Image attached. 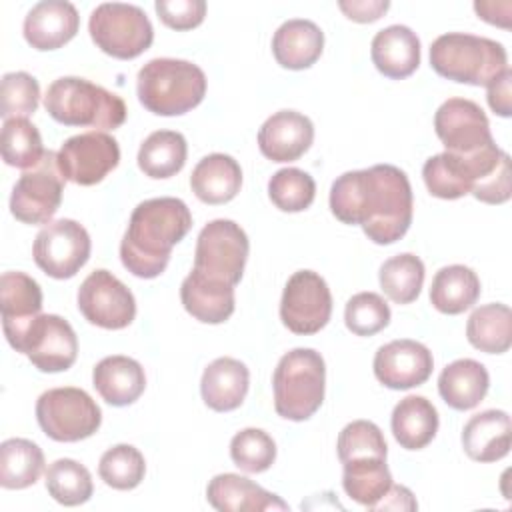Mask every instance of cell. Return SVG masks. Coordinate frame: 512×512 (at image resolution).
Listing matches in <instances>:
<instances>
[{"instance_id": "cell-34", "label": "cell", "mask_w": 512, "mask_h": 512, "mask_svg": "<svg viewBox=\"0 0 512 512\" xmlns=\"http://www.w3.org/2000/svg\"><path fill=\"white\" fill-rule=\"evenodd\" d=\"M468 342L486 354H504L512 344V312L506 304L492 302L476 308L466 324Z\"/></svg>"}, {"instance_id": "cell-9", "label": "cell", "mask_w": 512, "mask_h": 512, "mask_svg": "<svg viewBox=\"0 0 512 512\" xmlns=\"http://www.w3.org/2000/svg\"><path fill=\"white\" fill-rule=\"evenodd\" d=\"M6 340L40 372H64L78 356L76 332L58 314H38L26 326L6 334Z\"/></svg>"}, {"instance_id": "cell-25", "label": "cell", "mask_w": 512, "mask_h": 512, "mask_svg": "<svg viewBox=\"0 0 512 512\" xmlns=\"http://www.w3.org/2000/svg\"><path fill=\"white\" fill-rule=\"evenodd\" d=\"M370 56L380 74L392 80H402L420 64V40L408 26L392 24L376 32Z\"/></svg>"}, {"instance_id": "cell-8", "label": "cell", "mask_w": 512, "mask_h": 512, "mask_svg": "<svg viewBox=\"0 0 512 512\" xmlns=\"http://www.w3.org/2000/svg\"><path fill=\"white\" fill-rule=\"evenodd\" d=\"M36 420L48 438L56 442H78L90 438L100 428L102 412L88 392L64 386L40 394Z\"/></svg>"}, {"instance_id": "cell-37", "label": "cell", "mask_w": 512, "mask_h": 512, "mask_svg": "<svg viewBox=\"0 0 512 512\" xmlns=\"http://www.w3.org/2000/svg\"><path fill=\"white\" fill-rule=\"evenodd\" d=\"M0 150L4 162L20 170H30L38 166L46 154L42 146V136L28 118L4 120Z\"/></svg>"}, {"instance_id": "cell-16", "label": "cell", "mask_w": 512, "mask_h": 512, "mask_svg": "<svg viewBox=\"0 0 512 512\" xmlns=\"http://www.w3.org/2000/svg\"><path fill=\"white\" fill-rule=\"evenodd\" d=\"M78 310L94 326L122 330L136 316V300L112 272L94 270L78 288Z\"/></svg>"}, {"instance_id": "cell-48", "label": "cell", "mask_w": 512, "mask_h": 512, "mask_svg": "<svg viewBox=\"0 0 512 512\" xmlns=\"http://www.w3.org/2000/svg\"><path fill=\"white\" fill-rule=\"evenodd\" d=\"M512 70L506 68L496 80H492L486 88H488V104L494 110V114L508 118L512 114Z\"/></svg>"}, {"instance_id": "cell-13", "label": "cell", "mask_w": 512, "mask_h": 512, "mask_svg": "<svg viewBox=\"0 0 512 512\" xmlns=\"http://www.w3.org/2000/svg\"><path fill=\"white\" fill-rule=\"evenodd\" d=\"M92 250L90 236L82 224L70 218L48 222L34 240L32 256L36 266L56 280L76 276L88 262Z\"/></svg>"}, {"instance_id": "cell-30", "label": "cell", "mask_w": 512, "mask_h": 512, "mask_svg": "<svg viewBox=\"0 0 512 512\" xmlns=\"http://www.w3.org/2000/svg\"><path fill=\"white\" fill-rule=\"evenodd\" d=\"M390 426L402 448L422 450L438 432V412L428 398L412 394L394 406Z\"/></svg>"}, {"instance_id": "cell-19", "label": "cell", "mask_w": 512, "mask_h": 512, "mask_svg": "<svg viewBox=\"0 0 512 512\" xmlns=\"http://www.w3.org/2000/svg\"><path fill=\"white\" fill-rule=\"evenodd\" d=\"M314 140V124L296 110L272 114L258 130V148L272 162L298 160Z\"/></svg>"}, {"instance_id": "cell-20", "label": "cell", "mask_w": 512, "mask_h": 512, "mask_svg": "<svg viewBox=\"0 0 512 512\" xmlns=\"http://www.w3.org/2000/svg\"><path fill=\"white\" fill-rule=\"evenodd\" d=\"M80 28L74 4L66 0H42L24 18V38L34 50H56L68 44Z\"/></svg>"}, {"instance_id": "cell-18", "label": "cell", "mask_w": 512, "mask_h": 512, "mask_svg": "<svg viewBox=\"0 0 512 512\" xmlns=\"http://www.w3.org/2000/svg\"><path fill=\"white\" fill-rule=\"evenodd\" d=\"M434 368L432 352L416 340H392L374 356V376L392 390H408L424 384Z\"/></svg>"}, {"instance_id": "cell-23", "label": "cell", "mask_w": 512, "mask_h": 512, "mask_svg": "<svg viewBox=\"0 0 512 512\" xmlns=\"http://www.w3.org/2000/svg\"><path fill=\"white\" fill-rule=\"evenodd\" d=\"M248 386L250 372L246 364L236 358L222 356L204 368L200 394L204 404L214 412H232L244 402Z\"/></svg>"}, {"instance_id": "cell-39", "label": "cell", "mask_w": 512, "mask_h": 512, "mask_svg": "<svg viewBox=\"0 0 512 512\" xmlns=\"http://www.w3.org/2000/svg\"><path fill=\"white\" fill-rule=\"evenodd\" d=\"M46 490L62 506H78L94 492L88 468L72 458H60L46 470Z\"/></svg>"}, {"instance_id": "cell-35", "label": "cell", "mask_w": 512, "mask_h": 512, "mask_svg": "<svg viewBox=\"0 0 512 512\" xmlns=\"http://www.w3.org/2000/svg\"><path fill=\"white\" fill-rule=\"evenodd\" d=\"M344 492L358 504L374 508L392 486V474L386 466V458H356L342 464Z\"/></svg>"}, {"instance_id": "cell-22", "label": "cell", "mask_w": 512, "mask_h": 512, "mask_svg": "<svg viewBox=\"0 0 512 512\" xmlns=\"http://www.w3.org/2000/svg\"><path fill=\"white\" fill-rule=\"evenodd\" d=\"M184 310L204 324H222L234 312V286L192 270L180 286Z\"/></svg>"}, {"instance_id": "cell-45", "label": "cell", "mask_w": 512, "mask_h": 512, "mask_svg": "<svg viewBox=\"0 0 512 512\" xmlns=\"http://www.w3.org/2000/svg\"><path fill=\"white\" fill-rule=\"evenodd\" d=\"M40 100V86L28 72H8L0 82V116L28 118L36 112Z\"/></svg>"}, {"instance_id": "cell-38", "label": "cell", "mask_w": 512, "mask_h": 512, "mask_svg": "<svg viewBox=\"0 0 512 512\" xmlns=\"http://www.w3.org/2000/svg\"><path fill=\"white\" fill-rule=\"evenodd\" d=\"M380 288L396 304H410L424 284V264L416 254L404 252L388 258L378 272Z\"/></svg>"}, {"instance_id": "cell-4", "label": "cell", "mask_w": 512, "mask_h": 512, "mask_svg": "<svg viewBox=\"0 0 512 512\" xmlns=\"http://www.w3.org/2000/svg\"><path fill=\"white\" fill-rule=\"evenodd\" d=\"M44 108L64 126H88L98 130L120 128L128 112L118 94L78 76L54 80L46 90Z\"/></svg>"}, {"instance_id": "cell-33", "label": "cell", "mask_w": 512, "mask_h": 512, "mask_svg": "<svg viewBox=\"0 0 512 512\" xmlns=\"http://www.w3.org/2000/svg\"><path fill=\"white\" fill-rule=\"evenodd\" d=\"M188 156L186 138L176 130H156L152 132L138 150V168L148 178H170L178 174Z\"/></svg>"}, {"instance_id": "cell-51", "label": "cell", "mask_w": 512, "mask_h": 512, "mask_svg": "<svg viewBox=\"0 0 512 512\" xmlns=\"http://www.w3.org/2000/svg\"><path fill=\"white\" fill-rule=\"evenodd\" d=\"M504 2H474V10L478 14V18L490 22V24H496V26H502V28H510V14H500V6Z\"/></svg>"}, {"instance_id": "cell-14", "label": "cell", "mask_w": 512, "mask_h": 512, "mask_svg": "<svg viewBox=\"0 0 512 512\" xmlns=\"http://www.w3.org/2000/svg\"><path fill=\"white\" fill-rule=\"evenodd\" d=\"M332 314V294L326 280L312 270L294 272L282 292L280 320L294 334L320 332Z\"/></svg>"}, {"instance_id": "cell-10", "label": "cell", "mask_w": 512, "mask_h": 512, "mask_svg": "<svg viewBox=\"0 0 512 512\" xmlns=\"http://www.w3.org/2000/svg\"><path fill=\"white\" fill-rule=\"evenodd\" d=\"M248 250V236L240 224L226 218L212 220L198 234L192 270L236 286L244 274Z\"/></svg>"}, {"instance_id": "cell-40", "label": "cell", "mask_w": 512, "mask_h": 512, "mask_svg": "<svg viewBox=\"0 0 512 512\" xmlns=\"http://www.w3.org/2000/svg\"><path fill=\"white\" fill-rule=\"evenodd\" d=\"M98 474L114 490H132L144 480L146 462L132 444H116L102 454Z\"/></svg>"}, {"instance_id": "cell-43", "label": "cell", "mask_w": 512, "mask_h": 512, "mask_svg": "<svg viewBox=\"0 0 512 512\" xmlns=\"http://www.w3.org/2000/svg\"><path fill=\"white\" fill-rule=\"evenodd\" d=\"M344 322L356 336H374L390 324V306L376 292H358L346 302Z\"/></svg>"}, {"instance_id": "cell-7", "label": "cell", "mask_w": 512, "mask_h": 512, "mask_svg": "<svg viewBox=\"0 0 512 512\" xmlns=\"http://www.w3.org/2000/svg\"><path fill=\"white\" fill-rule=\"evenodd\" d=\"M92 42L108 56L132 60L150 48L154 28L140 6L124 2L98 4L88 20Z\"/></svg>"}, {"instance_id": "cell-49", "label": "cell", "mask_w": 512, "mask_h": 512, "mask_svg": "<svg viewBox=\"0 0 512 512\" xmlns=\"http://www.w3.org/2000/svg\"><path fill=\"white\" fill-rule=\"evenodd\" d=\"M338 8L346 14V18L354 20V22H374L380 16H384V12L390 8L388 0H340Z\"/></svg>"}, {"instance_id": "cell-11", "label": "cell", "mask_w": 512, "mask_h": 512, "mask_svg": "<svg viewBox=\"0 0 512 512\" xmlns=\"http://www.w3.org/2000/svg\"><path fill=\"white\" fill-rule=\"evenodd\" d=\"M504 150L496 144L472 154L458 156L450 152L430 156L422 166V178L428 192L442 200H456L470 194L500 164Z\"/></svg>"}, {"instance_id": "cell-50", "label": "cell", "mask_w": 512, "mask_h": 512, "mask_svg": "<svg viewBox=\"0 0 512 512\" xmlns=\"http://www.w3.org/2000/svg\"><path fill=\"white\" fill-rule=\"evenodd\" d=\"M418 504L414 494L406 486H390L384 498L372 510H416Z\"/></svg>"}, {"instance_id": "cell-24", "label": "cell", "mask_w": 512, "mask_h": 512, "mask_svg": "<svg viewBox=\"0 0 512 512\" xmlns=\"http://www.w3.org/2000/svg\"><path fill=\"white\" fill-rule=\"evenodd\" d=\"M512 446V422L504 410L474 414L462 430V448L476 462L502 460Z\"/></svg>"}, {"instance_id": "cell-3", "label": "cell", "mask_w": 512, "mask_h": 512, "mask_svg": "<svg viewBox=\"0 0 512 512\" xmlns=\"http://www.w3.org/2000/svg\"><path fill=\"white\" fill-rule=\"evenodd\" d=\"M140 104L158 116H180L206 96V74L200 66L178 58H154L136 78Z\"/></svg>"}, {"instance_id": "cell-41", "label": "cell", "mask_w": 512, "mask_h": 512, "mask_svg": "<svg viewBox=\"0 0 512 512\" xmlns=\"http://www.w3.org/2000/svg\"><path fill=\"white\" fill-rule=\"evenodd\" d=\"M268 196L282 212H302L314 202L316 184L300 168H282L268 180Z\"/></svg>"}, {"instance_id": "cell-26", "label": "cell", "mask_w": 512, "mask_h": 512, "mask_svg": "<svg viewBox=\"0 0 512 512\" xmlns=\"http://www.w3.org/2000/svg\"><path fill=\"white\" fill-rule=\"evenodd\" d=\"M92 384L104 402L112 406H128L142 396L146 374L138 360L114 354L102 358L94 366Z\"/></svg>"}, {"instance_id": "cell-29", "label": "cell", "mask_w": 512, "mask_h": 512, "mask_svg": "<svg viewBox=\"0 0 512 512\" xmlns=\"http://www.w3.org/2000/svg\"><path fill=\"white\" fill-rule=\"evenodd\" d=\"M490 386V376L484 364L472 358L450 362L438 376V392L442 400L454 410L476 408Z\"/></svg>"}, {"instance_id": "cell-31", "label": "cell", "mask_w": 512, "mask_h": 512, "mask_svg": "<svg viewBox=\"0 0 512 512\" xmlns=\"http://www.w3.org/2000/svg\"><path fill=\"white\" fill-rule=\"evenodd\" d=\"M0 312L4 334H10L42 314V290L24 272H4L0 278Z\"/></svg>"}, {"instance_id": "cell-32", "label": "cell", "mask_w": 512, "mask_h": 512, "mask_svg": "<svg viewBox=\"0 0 512 512\" xmlns=\"http://www.w3.org/2000/svg\"><path fill=\"white\" fill-rule=\"evenodd\" d=\"M480 296V278L462 264L444 266L436 272L430 286V302L442 314H462L472 308Z\"/></svg>"}, {"instance_id": "cell-21", "label": "cell", "mask_w": 512, "mask_h": 512, "mask_svg": "<svg viewBox=\"0 0 512 512\" xmlns=\"http://www.w3.org/2000/svg\"><path fill=\"white\" fill-rule=\"evenodd\" d=\"M208 504L220 512H266L288 510V504L246 476L224 472L214 476L206 488Z\"/></svg>"}, {"instance_id": "cell-28", "label": "cell", "mask_w": 512, "mask_h": 512, "mask_svg": "<svg viewBox=\"0 0 512 512\" xmlns=\"http://www.w3.org/2000/svg\"><path fill=\"white\" fill-rule=\"evenodd\" d=\"M242 186V168L228 154H208L192 170L190 188L204 204H226Z\"/></svg>"}, {"instance_id": "cell-1", "label": "cell", "mask_w": 512, "mask_h": 512, "mask_svg": "<svg viewBox=\"0 0 512 512\" xmlns=\"http://www.w3.org/2000/svg\"><path fill=\"white\" fill-rule=\"evenodd\" d=\"M408 176L392 164L344 172L332 182L330 210L344 224H360L374 244L400 240L412 224Z\"/></svg>"}, {"instance_id": "cell-5", "label": "cell", "mask_w": 512, "mask_h": 512, "mask_svg": "<svg viewBox=\"0 0 512 512\" xmlns=\"http://www.w3.org/2000/svg\"><path fill=\"white\" fill-rule=\"evenodd\" d=\"M430 66L442 78L488 86L508 68V56L496 40L466 32H448L432 42Z\"/></svg>"}, {"instance_id": "cell-42", "label": "cell", "mask_w": 512, "mask_h": 512, "mask_svg": "<svg viewBox=\"0 0 512 512\" xmlns=\"http://www.w3.org/2000/svg\"><path fill=\"white\" fill-rule=\"evenodd\" d=\"M230 458L240 470L260 474L274 464L276 444L264 430L244 428L230 440Z\"/></svg>"}, {"instance_id": "cell-36", "label": "cell", "mask_w": 512, "mask_h": 512, "mask_svg": "<svg viewBox=\"0 0 512 512\" xmlns=\"http://www.w3.org/2000/svg\"><path fill=\"white\" fill-rule=\"evenodd\" d=\"M44 470L40 446L26 438H8L0 444V486L22 490L32 486Z\"/></svg>"}, {"instance_id": "cell-47", "label": "cell", "mask_w": 512, "mask_h": 512, "mask_svg": "<svg viewBox=\"0 0 512 512\" xmlns=\"http://www.w3.org/2000/svg\"><path fill=\"white\" fill-rule=\"evenodd\" d=\"M476 200L486 202V204H504L510 200L512 194V168H510V156L504 152L500 164L496 170L486 176L472 192Z\"/></svg>"}, {"instance_id": "cell-27", "label": "cell", "mask_w": 512, "mask_h": 512, "mask_svg": "<svg viewBox=\"0 0 512 512\" xmlns=\"http://www.w3.org/2000/svg\"><path fill=\"white\" fill-rule=\"evenodd\" d=\"M324 32L318 24L304 18H292L280 24L272 38V54L282 68H310L322 54Z\"/></svg>"}, {"instance_id": "cell-46", "label": "cell", "mask_w": 512, "mask_h": 512, "mask_svg": "<svg viewBox=\"0 0 512 512\" xmlns=\"http://www.w3.org/2000/svg\"><path fill=\"white\" fill-rule=\"evenodd\" d=\"M158 18L172 30H192L206 16L204 0H156Z\"/></svg>"}, {"instance_id": "cell-6", "label": "cell", "mask_w": 512, "mask_h": 512, "mask_svg": "<svg viewBox=\"0 0 512 512\" xmlns=\"http://www.w3.org/2000/svg\"><path fill=\"white\" fill-rule=\"evenodd\" d=\"M326 366L320 352L294 348L286 352L272 376L274 408L278 416L302 422L308 420L324 402Z\"/></svg>"}, {"instance_id": "cell-2", "label": "cell", "mask_w": 512, "mask_h": 512, "mask_svg": "<svg viewBox=\"0 0 512 512\" xmlns=\"http://www.w3.org/2000/svg\"><path fill=\"white\" fill-rule=\"evenodd\" d=\"M192 228V214L180 198L162 196L140 202L130 216L126 234L120 242L124 268L138 278L160 276L172 248Z\"/></svg>"}, {"instance_id": "cell-15", "label": "cell", "mask_w": 512, "mask_h": 512, "mask_svg": "<svg viewBox=\"0 0 512 512\" xmlns=\"http://www.w3.org/2000/svg\"><path fill=\"white\" fill-rule=\"evenodd\" d=\"M56 156L64 180L78 186H94L118 166L120 146L110 134L92 130L68 138Z\"/></svg>"}, {"instance_id": "cell-17", "label": "cell", "mask_w": 512, "mask_h": 512, "mask_svg": "<svg viewBox=\"0 0 512 512\" xmlns=\"http://www.w3.org/2000/svg\"><path fill=\"white\" fill-rule=\"evenodd\" d=\"M434 130L446 148L444 152L458 156H472L496 144L484 110L466 98L442 102L434 114Z\"/></svg>"}, {"instance_id": "cell-44", "label": "cell", "mask_w": 512, "mask_h": 512, "mask_svg": "<svg viewBox=\"0 0 512 512\" xmlns=\"http://www.w3.org/2000/svg\"><path fill=\"white\" fill-rule=\"evenodd\" d=\"M338 458L340 462L356 458H386L388 446L382 430L370 420H354L338 434Z\"/></svg>"}, {"instance_id": "cell-12", "label": "cell", "mask_w": 512, "mask_h": 512, "mask_svg": "<svg viewBox=\"0 0 512 512\" xmlns=\"http://www.w3.org/2000/svg\"><path fill=\"white\" fill-rule=\"evenodd\" d=\"M64 192V176L58 156L46 150L42 162L26 170L12 188L10 212L22 224H48L58 212Z\"/></svg>"}]
</instances>
